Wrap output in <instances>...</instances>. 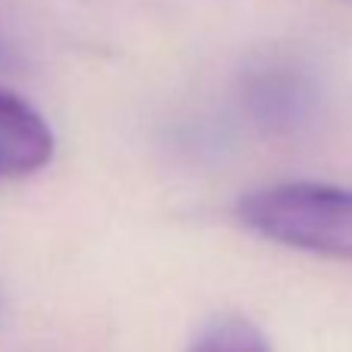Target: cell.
Returning a JSON list of instances; mask_svg holds the SVG:
<instances>
[{
	"label": "cell",
	"instance_id": "3957f363",
	"mask_svg": "<svg viewBox=\"0 0 352 352\" xmlns=\"http://www.w3.org/2000/svg\"><path fill=\"white\" fill-rule=\"evenodd\" d=\"M186 352H275V349L254 322H248L244 316H235V312H226V316H217L213 322H207L192 337Z\"/></svg>",
	"mask_w": 352,
	"mask_h": 352
},
{
	"label": "cell",
	"instance_id": "7a4b0ae2",
	"mask_svg": "<svg viewBox=\"0 0 352 352\" xmlns=\"http://www.w3.org/2000/svg\"><path fill=\"white\" fill-rule=\"evenodd\" d=\"M53 130L41 111L0 87V179H22L53 158Z\"/></svg>",
	"mask_w": 352,
	"mask_h": 352
},
{
	"label": "cell",
	"instance_id": "6da1fadb",
	"mask_svg": "<svg viewBox=\"0 0 352 352\" xmlns=\"http://www.w3.org/2000/svg\"><path fill=\"white\" fill-rule=\"evenodd\" d=\"M235 213L266 241L352 260V188L306 179L275 182L248 192Z\"/></svg>",
	"mask_w": 352,
	"mask_h": 352
}]
</instances>
